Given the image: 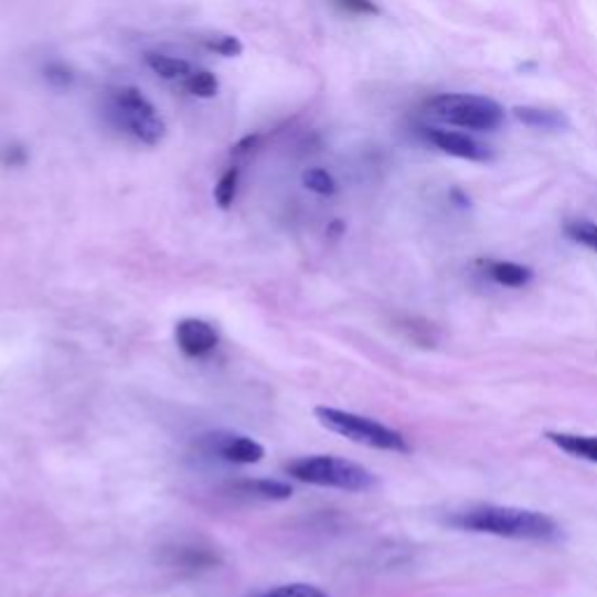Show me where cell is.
Wrapping results in <instances>:
<instances>
[{"label": "cell", "mask_w": 597, "mask_h": 597, "mask_svg": "<svg viewBox=\"0 0 597 597\" xmlns=\"http://www.w3.org/2000/svg\"><path fill=\"white\" fill-rule=\"evenodd\" d=\"M234 492L250 500H264V502H282L292 498V486L271 479H245L234 483Z\"/></svg>", "instance_id": "10"}, {"label": "cell", "mask_w": 597, "mask_h": 597, "mask_svg": "<svg viewBox=\"0 0 597 597\" xmlns=\"http://www.w3.org/2000/svg\"><path fill=\"white\" fill-rule=\"evenodd\" d=\"M420 134L427 138V142H431V146H435L437 150H441L444 154L458 157V159H465V161H477V163H486V161L492 159V152L486 146H481L479 140H473L467 134L437 129V127L420 129Z\"/></svg>", "instance_id": "6"}, {"label": "cell", "mask_w": 597, "mask_h": 597, "mask_svg": "<svg viewBox=\"0 0 597 597\" xmlns=\"http://www.w3.org/2000/svg\"><path fill=\"white\" fill-rule=\"evenodd\" d=\"M184 89L199 98H213L220 89V82L211 71H192L190 77L184 79Z\"/></svg>", "instance_id": "16"}, {"label": "cell", "mask_w": 597, "mask_h": 597, "mask_svg": "<svg viewBox=\"0 0 597 597\" xmlns=\"http://www.w3.org/2000/svg\"><path fill=\"white\" fill-rule=\"evenodd\" d=\"M199 450L211 458L234 465H257L264 458V446L234 431H211L199 439Z\"/></svg>", "instance_id": "5"}, {"label": "cell", "mask_w": 597, "mask_h": 597, "mask_svg": "<svg viewBox=\"0 0 597 597\" xmlns=\"http://www.w3.org/2000/svg\"><path fill=\"white\" fill-rule=\"evenodd\" d=\"M257 597H329V595L311 584H285L264 590Z\"/></svg>", "instance_id": "20"}, {"label": "cell", "mask_w": 597, "mask_h": 597, "mask_svg": "<svg viewBox=\"0 0 597 597\" xmlns=\"http://www.w3.org/2000/svg\"><path fill=\"white\" fill-rule=\"evenodd\" d=\"M3 161L10 163V167H22V163L26 161V152H24V150H19V148H12V150L8 148Z\"/></svg>", "instance_id": "23"}, {"label": "cell", "mask_w": 597, "mask_h": 597, "mask_svg": "<svg viewBox=\"0 0 597 597\" xmlns=\"http://www.w3.org/2000/svg\"><path fill=\"white\" fill-rule=\"evenodd\" d=\"M565 236L574 243L584 245V248L597 253V222L590 220H567L565 222Z\"/></svg>", "instance_id": "15"}, {"label": "cell", "mask_w": 597, "mask_h": 597, "mask_svg": "<svg viewBox=\"0 0 597 597\" xmlns=\"http://www.w3.org/2000/svg\"><path fill=\"white\" fill-rule=\"evenodd\" d=\"M316 418L322 427L334 431V435L339 437H345L353 444L376 448V450H387V452H411V444L402 431L387 427L374 418L358 416V414H350V411L329 408V406H318Z\"/></svg>", "instance_id": "3"}, {"label": "cell", "mask_w": 597, "mask_h": 597, "mask_svg": "<svg viewBox=\"0 0 597 597\" xmlns=\"http://www.w3.org/2000/svg\"><path fill=\"white\" fill-rule=\"evenodd\" d=\"M483 274L502 287H513V290H521L534 280V271L530 266L516 264V262H504V259H486L481 262Z\"/></svg>", "instance_id": "8"}, {"label": "cell", "mask_w": 597, "mask_h": 597, "mask_svg": "<svg viewBox=\"0 0 597 597\" xmlns=\"http://www.w3.org/2000/svg\"><path fill=\"white\" fill-rule=\"evenodd\" d=\"M121 127H125L136 140H140L142 146H159V142L163 140V136H167V125H163V119L152 113V115H125L119 117Z\"/></svg>", "instance_id": "9"}, {"label": "cell", "mask_w": 597, "mask_h": 597, "mask_svg": "<svg viewBox=\"0 0 597 597\" xmlns=\"http://www.w3.org/2000/svg\"><path fill=\"white\" fill-rule=\"evenodd\" d=\"M113 106H115L117 117H125V115H152V113H157V108L152 106V103L146 96H142V92L136 89V87H119V89H115V94H113Z\"/></svg>", "instance_id": "14"}, {"label": "cell", "mask_w": 597, "mask_h": 597, "mask_svg": "<svg viewBox=\"0 0 597 597\" xmlns=\"http://www.w3.org/2000/svg\"><path fill=\"white\" fill-rule=\"evenodd\" d=\"M175 343L188 358H203L217 348V332L211 322L184 318L175 327Z\"/></svg>", "instance_id": "7"}, {"label": "cell", "mask_w": 597, "mask_h": 597, "mask_svg": "<svg viewBox=\"0 0 597 597\" xmlns=\"http://www.w3.org/2000/svg\"><path fill=\"white\" fill-rule=\"evenodd\" d=\"M238 178H241V173L236 167L226 169L224 175L220 178L217 188H215V201H217L220 209H224V211L232 209V203L236 201V194H238Z\"/></svg>", "instance_id": "18"}, {"label": "cell", "mask_w": 597, "mask_h": 597, "mask_svg": "<svg viewBox=\"0 0 597 597\" xmlns=\"http://www.w3.org/2000/svg\"><path fill=\"white\" fill-rule=\"evenodd\" d=\"M429 117L448 127L469 131H495L504 121V108L498 100L473 94H441L427 103Z\"/></svg>", "instance_id": "4"}, {"label": "cell", "mask_w": 597, "mask_h": 597, "mask_svg": "<svg viewBox=\"0 0 597 597\" xmlns=\"http://www.w3.org/2000/svg\"><path fill=\"white\" fill-rule=\"evenodd\" d=\"M546 439L567 452V456L597 465V437L569 435V431H546Z\"/></svg>", "instance_id": "11"}, {"label": "cell", "mask_w": 597, "mask_h": 597, "mask_svg": "<svg viewBox=\"0 0 597 597\" xmlns=\"http://www.w3.org/2000/svg\"><path fill=\"white\" fill-rule=\"evenodd\" d=\"M448 525L462 532L490 534V537L519 542H555L563 534L561 525L548 513L498 504H481L452 513Z\"/></svg>", "instance_id": "1"}, {"label": "cell", "mask_w": 597, "mask_h": 597, "mask_svg": "<svg viewBox=\"0 0 597 597\" xmlns=\"http://www.w3.org/2000/svg\"><path fill=\"white\" fill-rule=\"evenodd\" d=\"M337 3L343 10L353 12V14H364V17H376V14H381V8L374 3V0H337Z\"/></svg>", "instance_id": "21"}, {"label": "cell", "mask_w": 597, "mask_h": 597, "mask_svg": "<svg viewBox=\"0 0 597 597\" xmlns=\"http://www.w3.org/2000/svg\"><path fill=\"white\" fill-rule=\"evenodd\" d=\"M290 477L301 483L337 488L345 492H364L376 486V477L366 467L337 458V456H308L285 467Z\"/></svg>", "instance_id": "2"}, {"label": "cell", "mask_w": 597, "mask_h": 597, "mask_svg": "<svg viewBox=\"0 0 597 597\" xmlns=\"http://www.w3.org/2000/svg\"><path fill=\"white\" fill-rule=\"evenodd\" d=\"M303 188L311 190L313 194H320V196H332V194H337L339 184H337V180L332 178V173H329V171L308 169L303 173Z\"/></svg>", "instance_id": "17"}, {"label": "cell", "mask_w": 597, "mask_h": 597, "mask_svg": "<svg viewBox=\"0 0 597 597\" xmlns=\"http://www.w3.org/2000/svg\"><path fill=\"white\" fill-rule=\"evenodd\" d=\"M513 117L523 121L525 127L542 129V131H561L567 127V117L558 110H544L534 106H519L513 108Z\"/></svg>", "instance_id": "12"}, {"label": "cell", "mask_w": 597, "mask_h": 597, "mask_svg": "<svg viewBox=\"0 0 597 597\" xmlns=\"http://www.w3.org/2000/svg\"><path fill=\"white\" fill-rule=\"evenodd\" d=\"M203 45H205V50L213 52V54H220V56L243 54V43L236 35H230V33H215V35L203 38Z\"/></svg>", "instance_id": "19"}, {"label": "cell", "mask_w": 597, "mask_h": 597, "mask_svg": "<svg viewBox=\"0 0 597 597\" xmlns=\"http://www.w3.org/2000/svg\"><path fill=\"white\" fill-rule=\"evenodd\" d=\"M45 77H47V82H52L54 87H68V85H73V73L64 64H50L45 68Z\"/></svg>", "instance_id": "22"}, {"label": "cell", "mask_w": 597, "mask_h": 597, "mask_svg": "<svg viewBox=\"0 0 597 597\" xmlns=\"http://www.w3.org/2000/svg\"><path fill=\"white\" fill-rule=\"evenodd\" d=\"M146 64L154 75H159L163 79H188L190 73H192L190 61L161 54V52H148L146 54Z\"/></svg>", "instance_id": "13"}]
</instances>
